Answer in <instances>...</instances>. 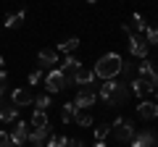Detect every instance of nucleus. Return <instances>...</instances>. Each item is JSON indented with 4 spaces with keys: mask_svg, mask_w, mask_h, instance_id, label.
Wrapping results in <instances>:
<instances>
[{
    "mask_svg": "<svg viewBox=\"0 0 158 147\" xmlns=\"http://www.w3.org/2000/svg\"><path fill=\"white\" fill-rule=\"evenodd\" d=\"M121 63H124V58L118 55V53H106V55H100V61L95 63V76H100L103 81L106 79H116L118 74H121Z\"/></svg>",
    "mask_w": 158,
    "mask_h": 147,
    "instance_id": "f257e3e1",
    "label": "nucleus"
},
{
    "mask_svg": "<svg viewBox=\"0 0 158 147\" xmlns=\"http://www.w3.org/2000/svg\"><path fill=\"white\" fill-rule=\"evenodd\" d=\"M111 131H113V137H116V142H132L137 137V129H135V124H132V118H116L113 126H111Z\"/></svg>",
    "mask_w": 158,
    "mask_h": 147,
    "instance_id": "f03ea898",
    "label": "nucleus"
},
{
    "mask_svg": "<svg viewBox=\"0 0 158 147\" xmlns=\"http://www.w3.org/2000/svg\"><path fill=\"white\" fill-rule=\"evenodd\" d=\"M132 92H135L137 97L142 95H150V92H158V74H153V76H137V79H132Z\"/></svg>",
    "mask_w": 158,
    "mask_h": 147,
    "instance_id": "7ed1b4c3",
    "label": "nucleus"
},
{
    "mask_svg": "<svg viewBox=\"0 0 158 147\" xmlns=\"http://www.w3.org/2000/svg\"><path fill=\"white\" fill-rule=\"evenodd\" d=\"M42 84H45V89H48V92H53V95H56V92H63V89H66L69 81H66V76H63L58 68H53V71H48V74H45Z\"/></svg>",
    "mask_w": 158,
    "mask_h": 147,
    "instance_id": "20e7f679",
    "label": "nucleus"
},
{
    "mask_svg": "<svg viewBox=\"0 0 158 147\" xmlns=\"http://www.w3.org/2000/svg\"><path fill=\"white\" fill-rule=\"evenodd\" d=\"M74 84H79V89H92V92H98V87H100V84H95V71L85 68V66L74 74Z\"/></svg>",
    "mask_w": 158,
    "mask_h": 147,
    "instance_id": "39448f33",
    "label": "nucleus"
},
{
    "mask_svg": "<svg viewBox=\"0 0 158 147\" xmlns=\"http://www.w3.org/2000/svg\"><path fill=\"white\" fill-rule=\"evenodd\" d=\"M148 47H150V45H148V40L142 37V34H129V53L135 58L142 61V58L148 55Z\"/></svg>",
    "mask_w": 158,
    "mask_h": 147,
    "instance_id": "423d86ee",
    "label": "nucleus"
},
{
    "mask_svg": "<svg viewBox=\"0 0 158 147\" xmlns=\"http://www.w3.org/2000/svg\"><path fill=\"white\" fill-rule=\"evenodd\" d=\"M79 68H82V61H79L77 55H66V61L61 63V68H58V71H61L63 76H66V81H69V84H74V74H77Z\"/></svg>",
    "mask_w": 158,
    "mask_h": 147,
    "instance_id": "0eeeda50",
    "label": "nucleus"
},
{
    "mask_svg": "<svg viewBox=\"0 0 158 147\" xmlns=\"http://www.w3.org/2000/svg\"><path fill=\"white\" fill-rule=\"evenodd\" d=\"M127 97H129V84H124V81H116V89H113L111 97H108V105L118 108V105H124Z\"/></svg>",
    "mask_w": 158,
    "mask_h": 147,
    "instance_id": "6e6552de",
    "label": "nucleus"
},
{
    "mask_svg": "<svg viewBox=\"0 0 158 147\" xmlns=\"http://www.w3.org/2000/svg\"><path fill=\"white\" fill-rule=\"evenodd\" d=\"M48 139H50V126H45V129H32L29 137H27V142L32 147H45Z\"/></svg>",
    "mask_w": 158,
    "mask_h": 147,
    "instance_id": "1a4fd4ad",
    "label": "nucleus"
},
{
    "mask_svg": "<svg viewBox=\"0 0 158 147\" xmlns=\"http://www.w3.org/2000/svg\"><path fill=\"white\" fill-rule=\"evenodd\" d=\"M137 116H140L142 121H153V118H158V102L142 100L140 105H137Z\"/></svg>",
    "mask_w": 158,
    "mask_h": 147,
    "instance_id": "9d476101",
    "label": "nucleus"
},
{
    "mask_svg": "<svg viewBox=\"0 0 158 147\" xmlns=\"http://www.w3.org/2000/svg\"><path fill=\"white\" fill-rule=\"evenodd\" d=\"M132 147H158V137L153 131H140L132 139Z\"/></svg>",
    "mask_w": 158,
    "mask_h": 147,
    "instance_id": "9b49d317",
    "label": "nucleus"
},
{
    "mask_svg": "<svg viewBox=\"0 0 158 147\" xmlns=\"http://www.w3.org/2000/svg\"><path fill=\"white\" fill-rule=\"evenodd\" d=\"M95 100H98V92H92V89H79L74 105H77V108H92V105H95Z\"/></svg>",
    "mask_w": 158,
    "mask_h": 147,
    "instance_id": "f8f14e48",
    "label": "nucleus"
},
{
    "mask_svg": "<svg viewBox=\"0 0 158 147\" xmlns=\"http://www.w3.org/2000/svg\"><path fill=\"white\" fill-rule=\"evenodd\" d=\"M8 137H11L16 145H24V142H27V137H29L27 124H24V121H13V129H11V134H8Z\"/></svg>",
    "mask_w": 158,
    "mask_h": 147,
    "instance_id": "ddd939ff",
    "label": "nucleus"
},
{
    "mask_svg": "<svg viewBox=\"0 0 158 147\" xmlns=\"http://www.w3.org/2000/svg\"><path fill=\"white\" fill-rule=\"evenodd\" d=\"M37 63L40 68H50L58 63V50H40L37 53Z\"/></svg>",
    "mask_w": 158,
    "mask_h": 147,
    "instance_id": "4468645a",
    "label": "nucleus"
},
{
    "mask_svg": "<svg viewBox=\"0 0 158 147\" xmlns=\"http://www.w3.org/2000/svg\"><path fill=\"white\" fill-rule=\"evenodd\" d=\"M16 118H19V108L13 105V102L0 105V121H3V124H13Z\"/></svg>",
    "mask_w": 158,
    "mask_h": 147,
    "instance_id": "2eb2a0df",
    "label": "nucleus"
},
{
    "mask_svg": "<svg viewBox=\"0 0 158 147\" xmlns=\"http://www.w3.org/2000/svg\"><path fill=\"white\" fill-rule=\"evenodd\" d=\"M11 102H13L16 108H21V105H32L34 97H32V92H29V89H16V92L11 95Z\"/></svg>",
    "mask_w": 158,
    "mask_h": 147,
    "instance_id": "dca6fc26",
    "label": "nucleus"
},
{
    "mask_svg": "<svg viewBox=\"0 0 158 147\" xmlns=\"http://www.w3.org/2000/svg\"><path fill=\"white\" fill-rule=\"evenodd\" d=\"M71 121H77L79 126L90 129V126H92V113H90V108H77V110H74V118H71Z\"/></svg>",
    "mask_w": 158,
    "mask_h": 147,
    "instance_id": "f3484780",
    "label": "nucleus"
},
{
    "mask_svg": "<svg viewBox=\"0 0 158 147\" xmlns=\"http://www.w3.org/2000/svg\"><path fill=\"white\" fill-rule=\"evenodd\" d=\"M24 18H27V11H19V13H13V16H6L3 21H6V29H19L24 24Z\"/></svg>",
    "mask_w": 158,
    "mask_h": 147,
    "instance_id": "a211bd4d",
    "label": "nucleus"
},
{
    "mask_svg": "<svg viewBox=\"0 0 158 147\" xmlns=\"http://www.w3.org/2000/svg\"><path fill=\"white\" fill-rule=\"evenodd\" d=\"M77 47H79V40H77V37H69V40L58 42V47H56V50H58V53H66V55H71V53L77 50Z\"/></svg>",
    "mask_w": 158,
    "mask_h": 147,
    "instance_id": "6ab92c4d",
    "label": "nucleus"
},
{
    "mask_svg": "<svg viewBox=\"0 0 158 147\" xmlns=\"http://www.w3.org/2000/svg\"><path fill=\"white\" fill-rule=\"evenodd\" d=\"M32 126H34V129H45V126H50V124H48V110H34V113H32Z\"/></svg>",
    "mask_w": 158,
    "mask_h": 147,
    "instance_id": "aec40b11",
    "label": "nucleus"
},
{
    "mask_svg": "<svg viewBox=\"0 0 158 147\" xmlns=\"http://www.w3.org/2000/svg\"><path fill=\"white\" fill-rule=\"evenodd\" d=\"M137 68H140V76H153V74H156V66H153L150 61H145V58L137 63Z\"/></svg>",
    "mask_w": 158,
    "mask_h": 147,
    "instance_id": "412c9836",
    "label": "nucleus"
},
{
    "mask_svg": "<svg viewBox=\"0 0 158 147\" xmlns=\"http://www.w3.org/2000/svg\"><path fill=\"white\" fill-rule=\"evenodd\" d=\"M50 95H40V97H34V108L37 110H50Z\"/></svg>",
    "mask_w": 158,
    "mask_h": 147,
    "instance_id": "4be33fe9",
    "label": "nucleus"
},
{
    "mask_svg": "<svg viewBox=\"0 0 158 147\" xmlns=\"http://www.w3.org/2000/svg\"><path fill=\"white\" fill-rule=\"evenodd\" d=\"M74 110H77L74 102H66V105H63V110H61V121H63V124H69V121L74 118Z\"/></svg>",
    "mask_w": 158,
    "mask_h": 147,
    "instance_id": "5701e85b",
    "label": "nucleus"
},
{
    "mask_svg": "<svg viewBox=\"0 0 158 147\" xmlns=\"http://www.w3.org/2000/svg\"><path fill=\"white\" fill-rule=\"evenodd\" d=\"M129 29H135V32H145V18L140 16V13H132V24Z\"/></svg>",
    "mask_w": 158,
    "mask_h": 147,
    "instance_id": "b1692460",
    "label": "nucleus"
},
{
    "mask_svg": "<svg viewBox=\"0 0 158 147\" xmlns=\"http://www.w3.org/2000/svg\"><path fill=\"white\" fill-rule=\"evenodd\" d=\"M145 40L148 45H158V26H145Z\"/></svg>",
    "mask_w": 158,
    "mask_h": 147,
    "instance_id": "393cba45",
    "label": "nucleus"
},
{
    "mask_svg": "<svg viewBox=\"0 0 158 147\" xmlns=\"http://www.w3.org/2000/svg\"><path fill=\"white\" fill-rule=\"evenodd\" d=\"M66 142H69V137H63V134H56V137H53V134H50L48 147H66Z\"/></svg>",
    "mask_w": 158,
    "mask_h": 147,
    "instance_id": "a878e982",
    "label": "nucleus"
},
{
    "mask_svg": "<svg viewBox=\"0 0 158 147\" xmlns=\"http://www.w3.org/2000/svg\"><path fill=\"white\" fill-rule=\"evenodd\" d=\"M108 134H111V126H98L95 129V142H106Z\"/></svg>",
    "mask_w": 158,
    "mask_h": 147,
    "instance_id": "bb28decb",
    "label": "nucleus"
},
{
    "mask_svg": "<svg viewBox=\"0 0 158 147\" xmlns=\"http://www.w3.org/2000/svg\"><path fill=\"white\" fill-rule=\"evenodd\" d=\"M42 79H45V74H42V68H34V71L29 74V84H40Z\"/></svg>",
    "mask_w": 158,
    "mask_h": 147,
    "instance_id": "cd10ccee",
    "label": "nucleus"
},
{
    "mask_svg": "<svg viewBox=\"0 0 158 147\" xmlns=\"http://www.w3.org/2000/svg\"><path fill=\"white\" fill-rule=\"evenodd\" d=\"M6 81H8L6 71H0V97H3V92H6Z\"/></svg>",
    "mask_w": 158,
    "mask_h": 147,
    "instance_id": "c85d7f7f",
    "label": "nucleus"
},
{
    "mask_svg": "<svg viewBox=\"0 0 158 147\" xmlns=\"http://www.w3.org/2000/svg\"><path fill=\"white\" fill-rule=\"evenodd\" d=\"M66 147H85V142H82V139H69Z\"/></svg>",
    "mask_w": 158,
    "mask_h": 147,
    "instance_id": "c756f323",
    "label": "nucleus"
},
{
    "mask_svg": "<svg viewBox=\"0 0 158 147\" xmlns=\"http://www.w3.org/2000/svg\"><path fill=\"white\" fill-rule=\"evenodd\" d=\"M6 142H8V134H6V131H3V129H0V147L6 145Z\"/></svg>",
    "mask_w": 158,
    "mask_h": 147,
    "instance_id": "7c9ffc66",
    "label": "nucleus"
},
{
    "mask_svg": "<svg viewBox=\"0 0 158 147\" xmlns=\"http://www.w3.org/2000/svg\"><path fill=\"white\" fill-rule=\"evenodd\" d=\"M3 147H21V145H16V142H13L11 137H8V142H6V145H3Z\"/></svg>",
    "mask_w": 158,
    "mask_h": 147,
    "instance_id": "2f4dec72",
    "label": "nucleus"
},
{
    "mask_svg": "<svg viewBox=\"0 0 158 147\" xmlns=\"http://www.w3.org/2000/svg\"><path fill=\"white\" fill-rule=\"evenodd\" d=\"M92 147H108V145H106V142H95V145H92Z\"/></svg>",
    "mask_w": 158,
    "mask_h": 147,
    "instance_id": "473e14b6",
    "label": "nucleus"
},
{
    "mask_svg": "<svg viewBox=\"0 0 158 147\" xmlns=\"http://www.w3.org/2000/svg\"><path fill=\"white\" fill-rule=\"evenodd\" d=\"M3 66H6V61H3V58H0V71H3Z\"/></svg>",
    "mask_w": 158,
    "mask_h": 147,
    "instance_id": "72a5a7b5",
    "label": "nucleus"
},
{
    "mask_svg": "<svg viewBox=\"0 0 158 147\" xmlns=\"http://www.w3.org/2000/svg\"><path fill=\"white\" fill-rule=\"evenodd\" d=\"M153 66H156V74H158V63H153Z\"/></svg>",
    "mask_w": 158,
    "mask_h": 147,
    "instance_id": "f704fd0d",
    "label": "nucleus"
},
{
    "mask_svg": "<svg viewBox=\"0 0 158 147\" xmlns=\"http://www.w3.org/2000/svg\"><path fill=\"white\" fill-rule=\"evenodd\" d=\"M87 3H98V0H87Z\"/></svg>",
    "mask_w": 158,
    "mask_h": 147,
    "instance_id": "c9c22d12",
    "label": "nucleus"
},
{
    "mask_svg": "<svg viewBox=\"0 0 158 147\" xmlns=\"http://www.w3.org/2000/svg\"><path fill=\"white\" fill-rule=\"evenodd\" d=\"M0 124H3V121H0Z\"/></svg>",
    "mask_w": 158,
    "mask_h": 147,
    "instance_id": "e433bc0d",
    "label": "nucleus"
}]
</instances>
